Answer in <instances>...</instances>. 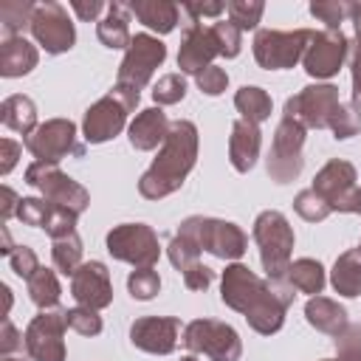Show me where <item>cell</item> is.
I'll use <instances>...</instances> for the list:
<instances>
[{"instance_id":"6da1fadb","label":"cell","mask_w":361,"mask_h":361,"mask_svg":"<svg viewBox=\"0 0 361 361\" xmlns=\"http://www.w3.org/2000/svg\"><path fill=\"white\" fill-rule=\"evenodd\" d=\"M220 299L226 307L245 316L248 327L259 336H274L285 324L288 305L293 302V290L282 282H268L257 276L243 262H228L220 276Z\"/></svg>"},{"instance_id":"7a4b0ae2","label":"cell","mask_w":361,"mask_h":361,"mask_svg":"<svg viewBox=\"0 0 361 361\" xmlns=\"http://www.w3.org/2000/svg\"><path fill=\"white\" fill-rule=\"evenodd\" d=\"M197 127L189 118H178L169 124V135L161 144L152 166L138 178V192L147 200H161L183 186L189 172L197 164Z\"/></svg>"},{"instance_id":"3957f363","label":"cell","mask_w":361,"mask_h":361,"mask_svg":"<svg viewBox=\"0 0 361 361\" xmlns=\"http://www.w3.org/2000/svg\"><path fill=\"white\" fill-rule=\"evenodd\" d=\"M251 237L259 248V262L262 271L268 276V282H285L288 268H290V257H293V228L288 223V217L276 209H265L257 214Z\"/></svg>"},{"instance_id":"277c9868","label":"cell","mask_w":361,"mask_h":361,"mask_svg":"<svg viewBox=\"0 0 361 361\" xmlns=\"http://www.w3.org/2000/svg\"><path fill=\"white\" fill-rule=\"evenodd\" d=\"M138 96L133 90L124 87H110V93H104L99 102H93L85 116H82V138L87 144H104L110 138H116L127 124V116L138 107Z\"/></svg>"},{"instance_id":"5b68a950","label":"cell","mask_w":361,"mask_h":361,"mask_svg":"<svg viewBox=\"0 0 361 361\" xmlns=\"http://www.w3.org/2000/svg\"><path fill=\"white\" fill-rule=\"evenodd\" d=\"M180 234H189L200 251H209L217 259L226 262H237L245 248H248V237L245 231L231 223V220H220V217H206V214H192L178 226Z\"/></svg>"},{"instance_id":"8992f818","label":"cell","mask_w":361,"mask_h":361,"mask_svg":"<svg viewBox=\"0 0 361 361\" xmlns=\"http://www.w3.org/2000/svg\"><path fill=\"white\" fill-rule=\"evenodd\" d=\"M313 39L310 28H293V31H276V28H259L254 34L251 51L259 68L265 71H288L296 62H302L307 45Z\"/></svg>"},{"instance_id":"52a82bcc","label":"cell","mask_w":361,"mask_h":361,"mask_svg":"<svg viewBox=\"0 0 361 361\" xmlns=\"http://www.w3.org/2000/svg\"><path fill=\"white\" fill-rule=\"evenodd\" d=\"M305 133H307L305 124H299L296 118H290V116L279 118L268 158H265V166H268V175L274 183H290L302 175V169H305V155H302Z\"/></svg>"},{"instance_id":"ba28073f","label":"cell","mask_w":361,"mask_h":361,"mask_svg":"<svg viewBox=\"0 0 361 361\" xmlns=\"http://www.w3.org/2000/svg\"><path fill=\"white\" fill-rule=\"evenodd\" d=\"M180 341L189 353L195 355H209L212 361H240L243 355V338L240 333L217 319H192L183 333Z\"/></svg>"},{"instance_id":"9c48e42d","label":"cell","mask_w":361,"mask_h":361,"mask_svg":"<svg viewBox=\"0 0 361 361\" xmlns=\"http://www.w3.org/2000/svg\"><path fill=\"white\" fill-rule=\"evenodd\" d=\"M25 183L31 189H37L48 203L62 206V209H71L76 214H82L90 206V192L79 180H73L71 175H65L59 169V164H42V161L28 164L25 166Z\"/></svg>"},{"instance_id":"30bf717a","label":"cell","mask_w":361,"mask_h":361,"mask_svg":"<svg viewBox=\"0 0 361 361\" xmlns=\"http://www.w3.org/2000/svg\"><path fill=\"white\" fill-rule=\"evenodd\" d=\"M104 245L113 259L133 268H155L161 257V243L152 226L147 223H118L107 231Z\"/></svg>"},{"instance_id":"8fae6325","label":"cell","mask_w":361,"mask_h":361,"mask_svg":"<svg viewBox=\"0 0 361 361\" xmlns=\"http://www.w3.org/2000/svg\"><path fill=\"white\" fill-rule=\"evenodd\" d=\"M166 59V45L152 37V34H135L130 48L124 51V59L118 65V76H116V87H124V90H133V93H141L152 73L164 65Z\"/></svg>"},{"instance_id":"7c38bea8","label":"cell","mask_w":361,"mask_h":361,"mask_svg":"<svg viewBox=\"0 0 361 361\" xmlns=\"http://www.w3.org/2000/svg\"><path fill=\"white\" fill-rule=\"evenodd\" d=\"M23 144L34 155V161H42V164H59L68 155H76V158L85 155V147L79 144V135H76V124L71 118L42 121Z\"/></svg>"},{"instance_id":"4fadbf2b","label":"cell","mask_w":361,"mask_h":361,"mask_svg":"<svg viewBox=\"0 0 361 361\" xmlns=\"http://www.w3.org/2000/svg\"><path fill=\"white\" fill-rule=\"evenodd\" d=\"M65 310L54 307V310H39L25 333H23V344L31 361H65Z\"/></svg>"},{"instance_id":"5bb4252c","label":"cell","mask_w":361,"mask_h":361,"mask_svg":"<svg viewBox=\"0 0 361 361\" xmlns=\"http://www.w3.org/2000/svg\"><path fill=\"white\" fill-rule=\"evenodd\" d=\"M31 37L37 39V45L56 56V54H65L76 45V28L65 11L62 3H54V0H45V3H37L34 6V14H31Z\"/></svg>"},{"instance_id":"9a60e30c","label":"cell","mask_w":361,"mask_h":361,"mask_svg":"<svg viewBox=\"0 0 361 361\" xmlns=\"http://www.w3.org/2000/svg\"><path fill=\"white\" fill-rule=\"evenodd\" d=\"M338 87L330 82H316L302 87L296 96H290L285 102V113L296 118L299 124H305V130H327L330 127V116L338 107Z\"/></svg>"},{"instance_id":"2e32d148","label":"cell","mask_w":361,"mask_h":361,"mask_svg":"<svg viewBox=\"0 0 361 361\" xmlns=\"http://www.w3.org/2000/svg\"><path fill=\"white\" fill-rule=\"evenodd\" d=\"M358 172L350 161L344 158H333L327 161L316 178H313V192L319 197L327 200V206L333 212H344V214H353V206H355V195H358Z\"/></svg>"},{"instance_id":"e0dca14e","label":"cell","mask_w":361,"mask_h":361,"mask_svg":"<svg viewBox=\"0 0 361 361\" xmlns=\"http://www.w3.org/2000/svg\"><path fill=\"white\" fill-rule=\"evenodd\" d=\"M347 54H350V39L341 31H330V28L313 31V39L302 56L305 73L313 79H333L344 68Z\"/></svg>"},{"instance_id":"ac0fdd59","label":"cell","mask_w":361,"mask_h":361,"mask_svg":"<svg viewBox=\"0 0 361 361\" xmlns=\"http://www.w3.org/2000/svg\"><path fill=\"white\" fill-rule=\"evenodd\" d=\"M180 341V322L175 316H141L130 324V344L149 355H169Z\"/></svg>"},{"instance_id":"d6986e66","label":"cell","mask_w":361,"mask_h":361,"mask_svg":"<svg viewBox=\"0 0 361 361\" xmlns=\"http://www.w3.org/2000/svg\"><path fill=\"white\" fill-rule=\"evenodd\" d=\"M71 296L76 299V305L90 307V310L110 307L113 305V282H110L107 265L99 259L82 262L76 268V274L71 276Z\"/></svg>"},{"instance_id":"ffe728a7","label":"cell","mask_w":361,"mask_h":361,"mask_svg":"<svg viewBox=\"0 0 361 361\" xmlns=\"http://www.w3.org/2000/svg\"><path fill=\"white\" fill-rule=\"evenodd\" d=\"M214 56H220V48H217V39L212 34V25L189 23V28L180 37V48H178V68H180V73L197 76L206 68H212Z\"/></svg>"},{"instance_id":"44dd1931","label":"cell","mask_w":361,"mask_h":361,"mask_svg":"<svg viewBox=\"0 0 361 361\" xmlns=\"http://www.w3.org/2000/svg\"><path fill=\"white\" fill-rule=\"evenodd\" d=\"M169 118L161 107H144L141 113H135V118L130 121L127 127V138H130V147L138 149V152H149L155 149L158 144L166 141L169 135Z\"/></svg>"},{"instance_id":"7402d4cb","label":"cell","mask_w":361,"mask_h":361,"mask_svg":"<svg viewBox=\"0 0 361 361\" xmlns=\"http://www.w3.org/2000/svg\"><path fill=\"white\" fill-rule=\"evenodd\" d=\"M259 149H262V133H259V124L254 121H245V118H237L231 124V135H228V161L237 172H251L257 158H259Z\"/></svg>"},{"instance_id":"603a6c76","label":"cell","mask_w":361,"mask_h":361,"mask_svg":"<svg viewBox=\"0 0 361 361\" xmlns=\"http://www.w3.org/2000/svg\"><path fill=\"white\" fill-rule=\"evenodd\" d=\"M37 62H39V51L25 37H6L0 42V76L6 79L25 76L37 68Z\"/></svg>"},{"instance_id":"cb8c5ba5","label":"cell","mask_w":361,"mask_h":361,"mask_svg":"<svg viewBox=\"0 0 361 361\" xmlns=\"http://www.w3.org/2000/svg\"><path fill=\"white\" fill-rule=\"evenodd\" d=\"M96 37L104 48L118 51V48H130L133 34H130V6L124 3H107L104 17L96 23Z\"/></svg>"},{"instance_id":"d4e9b609","label":"cell","mask_w":361,"mask_h":361,"mask_svg":"<svg viewBox=\"0 0 361 361\" xmlns=\"http://www.w3.org/2000/svg\"><path fill=\"white\" fill-rule=\"evenodd\" d=\"M305 319L310 327H316L319 333H327V336H338L350 324L347 307L330 296H310L305 302Z\"/></svg>"},{"instance_id":"484cf974","label":"cell","mask_w":361,"mask_h":361,"mask_svg":"<svg viewBox=\"0 0 361 361\" xmlns=\"http://www.w3.org/2000/svg\"><path fill=\"white\" fill-rule=\"evenodd\" d=\"M0 121H3L8 130L20 133L23 141H25V138L39 127V124H37V104H34V99L25 96V93L6 96L3 104H0Z\"/></svg>"},{"instance_id":"4316f807","label":"cell","mask_w":361,"mask_h":361,"mask_svg":"<svg viewBox=\"0 0 361 361\" xmlns=\"http://www.w3.org/2000/svg\"><path fill=\"white\" fill-rule=\"evenodd\" d=\"M130 14H135L149 31L155 34H169L178 25L180 8L169 0H135L130 3Z\"/></svg>"},{"instance_id":"83f0119b","label":"cell","mask_w":361,"mask_h":361,"mask_svg":"<svg viewBox=\"0 0 361 361\" xmlns=\"http://www.w3.org/2000/svg\"><path fill=\"white\" fill-rule=\"evenodd\" d=\"M330 285L338 296H347V299L361 296V251L358 248L338 254L330 271Z\"/></svg>"},{"instance_id":"f1b7e54d","label":"cell","mask_w":361,"mask_h":361,"mask_svg":"<svg viewBox=\"0 0 361 361\" xmlns=\"http://www.w3.org/2000/svg\"><path fill=\"white\" fill-rule=\"evenodd\" d=\"M285 282H288L290 288H296L299 293L319 296V293L324 290V282H327V276H324V265H322L319 259H313V257H299V259L290 262Z\"/></svg>"},{"instance_id":"f546056e","label":"cell","mask_w":361,"mask_h":361,"mask_svg":"<svg viewBox=\"0 0 361 361\" xmlns=\"http://www.w3.org/2000/svg\"><path fill=\"white\" fill-rule=\"evenodd\" d=\"M234 107H237L240 118L254 121V124H262V121L271 118L274 102H271L268 90H262V87H257V85H243V87L234 93Z\"/></svg>"},{"instance_id":"4dcf8cb0","label":"cell","mask_w":361,"mask_h":361,"mask_svg":"<svg viewBox=\"0 0 361 361\" xmlns=\"http://www.w3.org/2000/svg\"><path fill=\"white\" fill-rule=\"evenodd\" d=\"M25 288H28V299H31L39 310H54V307H59L62 285H59V279H56V271L39 268V271L25 282Z\"/></svg>"},{"instance_id":"1f68e13d","label":"cell","mask_w":361,"mask_h":361,"mask_svg":"<svg viewBox=\"0 0 361 361\" xmlns=\"http://www.w3.org/2000/svg\"><path fill=\"white\" fill-rule=\"evenodd\" d=\"M82 240L79 234H68L59 240H51V259L56 265V271H62L65 276H73L76 268L82 265Z\"/></svg>"},{"instance_id":"d6a6232c","label":"cell","mask_w":361,"mask_h":361,"mask_svg":"<svg viewBox=\"0 0 361 361\" xmlns=\"http://www.w3.org/2000/svg\"><path fill=\"white\" fill-rule=\"evenodd\" d=\"M37 3H3L0 6V25L6 37H23L25 28H31V14Z\"/></svg>"},{"instance_id":"836d02e7","label":"cell","mask_w":361,"mask_h":361,"mask_svg":"<svg viewBox=\"0 0 361 361\" xmlns=\"http://www.w3.org/2000/svg\"><path fill=\"white\" fill-rule=\"evenodd\" d=\"M327 130L333 133L336 141H347V138L358 135V133H361V107H355L353 102H350V104L341 102V104L333 110Z\"/></svg>"},{"instance_id":"e575fe53","label":"cell","mask_w":361,"mask_h":361,"mask_svg":"<svg viewBox=\"0 0 361 361\" xmlns=\"http://www.w3.org/2000/svg\"><path fill=\"white\" fill-rule=\"evenodd\" d=\"M166 257H169V262L183 274V271H189L192 265L200 262V245H197L189 234L175 231V237H172L169 245H166Z\"/></svg>"},{"instance_id":"d590c367","label":"cell","mask_w":361,"mask_h":361,"mask_svg":"<svg viewBox=\"0 0 361 361\" xmlns=\"http://www.w3.org/2000/svg\"><path fill=\"white\" fill-rule=\"evenodd\" d=\"M262 11H265V3L262 0H231V3H226V14H228V20L240 31L257 28L259 20H262Z\"/></svg>"},{"instance_id":"8d00e7d4","label":"cell","mask_w":361,"mask_h":361,"mask_svg":"<svg viewBox=\"0 0 361 361\" xmlns=\"http://www.w3.org/2000/svg\"><path fill=\"white\" fill-rule=\"evenodd\" d=\"M127 290L133 299L138 302H149L158 296L161 290V276L155 268H133L130 276H127Z\"/></svg>"},{"instance_id":"74e56055","label":"cell","mask_w":361,"mask_h":361,"mask_svg":"<svg viewBox=\"0 0 361 361\" xmlns=\"http://www.w3.org/2000/svg\"><path fill=\"white\" fill-rule=\"evenodd\" d=\"M293 209H296V214H299L302 220H307V223H322V220H327V217L333 214V209L327 206V200L319 197L313 189H302V192L293 197Z\"/></svg>"},{"instance_id":"f35d334b","label":"cell","mask_w":361,"mask_h":361,"mask_svg":"<svg viewBox=\"0 0 361 361\" xmlns=\"http://www.w3.org/2000/svg\"><path fill=\"white\" fill-rule=\"evenodd\" d=\"M65 322H68V330H73V333H79V336H90V338L104 330V322H102L99 310L82 307V305L68 307V310H65Z\"/></svg>"},{"instance_id":"ab89813d","label":"cell","mask_w":361,"mask_h":361,"mask_svg":"<svg viewBox=\"0 0 361 361\" xmlns=\"http://www.w3.org/2000/svg\"><path fill=\"white\" fill-rule=\"evenodd\" d=\"M350 6L353 3H344V0H313L310 14L322 20L330 31H341V23L350 17Z\"/></svg>"},{"instance_id":"60d3db41","label":"cell","mask_w":361,"mask_h":361,"mask_svg":"<svg viewBox=\"0 0 361 361\" xmlns=\"http://www.w3.org/2000/svg\"><path fill=\"white\" fill-rule=\"evenodd\" d=\"M183 96H186V79H183V73H164L155 82V87H152V99H155L158 107L178 104V102H183Z\"/></svg>"},{"instance_id":"b9f144b4","label":"cell","mask_w":361,"mask_h":361,"mask_svg":"<svg viewBox=\"0 0 361 361\" xmlns=\"http://www.w3.org/2000/svg\"><path fill=\"white\" fill-rule=\"evenodd\" d=\"M212 34L217 39V48H220V56L226 59H234L243 48V31L231 23V20H217L212 23Z\"/></svg>"},{"instance_id":"7bdbcfd3","label":"cell","mask_w":361,"mask_h":361,"mask_svg":"<svg viewBox=\"0 0 361 361\" xmlns=\"http://www.w3.org/2000/svg\"><path fill=\"white\" fill-rule=\"evenodd\" d=\"M51 212H54V203H48L45 197H23L17 209V220L34 228H45Z\"/></svg>"},{"instance_id":"ee69618b","label":"cell","mask_w":361,"mask_h":361,"mask_svg":"<svg viewBox=\"0 0 361 361\" xmlns=\"http://www.w3.org/2000/svg\"><path fill=\"white\" fill-rule=\"evenodd\" d=\"M8 265H11V271L20 276V279H31L42 265H39V257H37V251L34 248H28V245H17L11 254H8Z\"/></svg>"},{"instance_id":"f6af8a7d","label":"cell","mask_w":361,"mask_h":361,"mask_svg":"<svg viewBox=\"0 0 361 361\" xmlns=\"http://www.w3.org/2000/svg\"><path fill=\"white\" fill-rule=\"evenodd\" d=\"M76 220H79L76 212L62 209V206H54V212H51V217H48V226H45V234H48L51 240L76 234Z\"/></svg>"},{"instance_id":"bcb514c9","label":"cell","mask_w":361,"mask_h":361,"mask_svg":"<svg viewBox=\"0 0 361 361\" xmlns=\"http://www.w3.org/2000/svg\"><path fill=\"white\" fill-rule=\"evenodd\" d=\"M195 82H197L200 93H206V96H220V93H226V87H228V73H226L223 68L212 65V68H206L203 73H197Z\"/></svg>"},{"instance_id":"7dc6e473","label":"cell","mask_w":361,"mask_h":361,"mask_svg":"<svg viewBox=\"0 0 361 361\" xmlns=\"http://www.w3.org/2000/svg\"><path fill=\"white\" fill-rule=\"evenodd\" d=\"M180 276H183V285H186L189 290H206V288L212 285V279H214V271L206 268L203 262H197V265H192L189 271H183Z\"/></svg>"},{"instance_id":"c3c4849f","label":"cell","mask_w":361,"mask_h":361,"mask_svg":"<svg viewBox=\"0 0 361 361\" xmlns=\"http://www.w3.org/2000/svg\"><path fill=\"white\" fill-rule=\"evenodd\" d=\"M23 155V144H17L14 138H0V175H8L17 161Z\"/></svg>"},{"instance_id":"681fc988","label":"cell","mask_w":361,"mask_h":361,"mask_svg":"<svg viewBox=\"0 0 361 361\" xmlns=\"http://www.w3.org/2000/svg\"><path fill=\"white\" fill-rule=\"evenodd\" d=\"M20 347H25L20 330L11 324V319H3V327H0V355L8 358V355H11L14 350H20Z\"/></svg>"},{"instance_id":"f907efd6","label":"cell","mask_w":361,"mask_h":361,"mask_svg":"<svg viewBox=\"0 0 361 361\" xmlns=\"http://www.w3.org/2000/svg\"><path fill=\"white\" fill-rule=\"evenodd\" d=\"M71 8L76 11L79 20L90 23V20H102L99 14L107 11V3H102V0H71Z\"/></svg>"},{"instance_id":"816d5d0a","label":"cell","mask_w":361,"mask_h":361,"mask_svg":"<svg viewBox=\"0 0 361 361\" xmlns=\"http://www.w3.org/2000/svg\"><path fill=\"white\" fill-rule=\"evenodd\" d=\"M183 11H189L192 23H200V17H220L226 11V3H183Z\"/></svg>"},{"instance_id":"f5cc1de1","label":"cell","mask_w":361,"mask_h":361,"mask_svg":"<svg viewBox=\"0 0 361 361\" xmlns=\"http://www.w3.org/2000/svg\"><path fill=\"white\" fill-rule=\"evenodd\" d=\"M0 192H3V203H0V220H3V223H8L11 217H17V209H20V200H23V197H20V195H17L11 186H3Z\"/></svg>"},{"instance_id":"db71d44e","label":"cell","mask_w":361,"mask_h":361,"mask_svg":"<svg viewBox=\"0 0 361 361\" xmlns=\"http://www.w3.org/2000/svg\"><path fill=\"white\" fill-rule=\"evenodd\" d=\"M350 73H353V104L361 107V51H358V48L353 51Z\"/></svg>"},{"instance_id":"11a10c76","label":"cell","mask_w":361,"mask_h":361,"mask_svg":"<svg viewBox=\"0 0 361 361\" xmlns=\"http://www.w3.org/2000/svg\"><path fill=\"white\" fill-rule=\"evenodd\" d=\"M350 20H353V28H355V48L361 51V3L350 6Z\"/></svg>"},{"instance_id":"9f6ffc18","label":"cell","mask_w":361,"mask_h":361,"mask_svg":"<svg viewBox=\"0 0 361 361\" xmlns=\"http://www.w3.org/2000/svg\"><path fill=\"white\" fill-rule=\"evenodd\" d=\"M322 361H361V350L358 347H338L336 358H322Z\"/></svg>"},{"instance_id":"6f0895ef","label":"cell","mask_w":361,"mask_h":361,"mask_svg":"<svg viewBox=\"0 0 361 361\" xmlns=\"http://www.w3.org/2000/svg\"><path fill=\"white\" fill-rule=\"evenodd\" d=\"M3 290V299H6V310H3V319H8V310H11V288L8 285H0Z\"/></svg>"},{"instance_id":"680465c9","label":"cell","mask_w":361,"mask_h":361,"mask_svg":"<svg viewBox=\"0 0 361 361\" xmlns=\"http://www.w3.org/2000/svg\"><path fill=\"white\" fill-rule=\"evenodd\" d=\"M353 214H361V186H358V195H355V206H353Z\"/></svg>"},{"instance_id":"91938a15","label":"cell","mask_w":361,"mask_h":361,"mask_svg":"<svg viewBox=\"0 0 361 361\" xmlns=\"http://www.w3.org/2000/svg\"><path fill=\"white\" fill-rule=\"evenodd\" d=\"M180 361H197V355H195V353H189V355H180Z\"/></svg>"},{"instance_id":"94428289","label":"cell","mask_w":361,"mask_h":361,"mask_svg":"<svg viewBox=\"0 0 361 361\" xmlns=\"http://www.w3.org/2000/svg\"><path fill=\"white\" fill-rule=\"evenodd\" d=\"M0 361H23V358H14V355H8V358H0Z\"/></svg>"},{"instance_id":"6125c7cd","label":"cell","mask_w":361,"mask_h":361,"mask_svg":"<svg viewBox=\"0 0 361 361\" xmlns=\"http://www.w3.org/2000/svg\"><path fill=\"white\" fill-rule=\"evenodd\" d=\"M358 251H361V243H358Z\"/></svg>"}]
</instances>
